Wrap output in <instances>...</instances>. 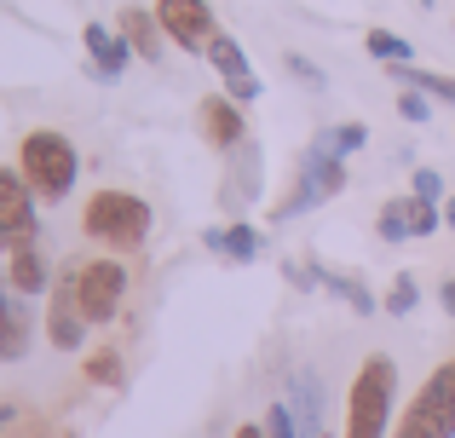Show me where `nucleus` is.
I'll return each instance as SVG.
<instances>
[{
	"label": "nucleus",
	"instance_id": "c756f323",
	"mask_svg": "<svg viewBox=\"0 0 455 438\" xmlns=\"http://www.w3.org/2000/svg\"><path fill=\"white\" fill-rule=\"evenodd\" d=\"M438 300H444V312L455 317V277H444V289H438Z\"/></svg>",
	"mask_w": 455,
	"mask_h": 438
},
{
	"label": "nucleus",
	"instance_id": "6ab92c4d",
	"mask_svg": "<svg viewBox=\"0 0 455 438\" xmlns=\"http://www.w3.org/2000/svg\"><path fill=\"white\" fill-rule=\"evenodd\" d=\"M392 76L403 81L410 92H433V99H444L455 104V81L450 76H438V69H415V64H392Z\"/></svg>",
	"mask_w": 455,
	"mask_h": 438
},
{
	"label": "nucleus",
	"instance_id": "a878e982",
	"mask_svg": "<svg viewBox=\"0 0 455 438\" xmlns=\"http://www.w3.org/2000/svg\"><path fill=\"white\" fill-rule=\"evenodd\" d=\"M266 438H300V421H294L289 398H277V404L266 410Z\"/></svg>",
	"mask_w": 455,
	"mask_h": 438
},
{
	"label": "nucleus",
	"instance_id": "c85d7f7f",
	"mask_svg": "<svg viewBox=\"0 0 455 438\" xmlns=\"http://www.w3.org/2000/svg\"><path fill=\"white\" fill-rule=\"evenodd\" d=\"M289 69H294V76H300V81H311V87H317V81H323V76H317V69H311V64H306V58H289Z\"/></svg>",
	"mask_w": 455,
	"mask_h": 438
},
{
	"label": "nucleus",
	"instance_id": "ddd939ff",
	"mask_svg": "<svg viewBox=\"0 0 455 438\" xmlns=\"http://www.w3.org/2000/svg\"><path fill=\"white\" fill-rule=\"evenodd\" d=\"M81 41H87V58H92V76H104V81H122V69L133 64V46H127V35L122 29H104L99 18L81 29Z\"/></svg>",
	"mask_w": 455,
	"mask_h": 438
},
{
	"label": "nucleus",
	"instance_id": "bb28decb",
	"mask_svg": "<svg viewBox=\"0 0 455 438\" xmlns=\"http://www.w3.org/2000/svg\"><path fill=\"white\" fill-rule=\"evenodd\" d=\"M415 196H421V203H444V173L421 168V173H415Z\"/></svg>",
	"mask_w": 455,
	"mask_h": 438
},
{
	"label": "nucleus",
	"instance_id": "f03ea898",
	"mask_svg": "<svg viewBox=\"0 0 455 438\" xmlns=\"http://www.w3.org/2000/svg\"><path fill=\"white\" fill-rule=\"evenodd\" d=\"M392 398H398V363L387 352L357 363V381L346 393V438H387L392 421Z\"/></svg>",
	"mask_w": 455,
	"mask_h": 438
},
{
	"label": "nucleus",
	"instance_id": "423d86ee",
	"mask_svg": "<svg viewBox=\"0 0 455 438\" xmlns=\"http://www.w3.org/2000/svg\"><path fill=\"white\" fill-rule=\"evenodd\" d=\"M76 300L87 312V323H110L127 300V266L110 254H92V259H76Z\"/></svg>",
	"mask_w": 455,
	"mask_h": 438
},
{
	"label": "nucleus",
	"instance_id": "39448f33",
	"mask_svg": "<svg viewBox=\"0 0 455 438\" xmlns=\"http://www.w3.org/2000/svg\"><path fill=\"white\" fill-rule=\"evenodd\" d=\"M340 191H346V162L317 139V145L300 156V191H289L277 208H271V214H277V219H294V214H306V208L329 203V196H340Z\"/></svg>",
	"mask_w": 455,
	"mask_h": 438
},
{
	"label": "nucleus",
	"instance_id": "412c9836",
	"mask_svg": "<svg viewBox=\"0 0 455 438\" xmlns=\"http://www.w3.org/2000/svg\"><path fill=\"white\" fill-rule=\"evenodd\" d=\"M380 243H403V236H415V219H410V196H392L387 208H380Z\"/></svg>",
	"mask_w": 455,
	"mask_h": 438
},
{
	"label": "nucleus",
	"instance_id": "dca6fc26",
	"mask_svg": "<svg viewBox=\"0 0 455 438\" xmlns=\"http://www.w3.org/2000/svg\"><path fill=\"white\" fill-rule=\"evenodd\" d=\"M6 277H12V289H18V294H41L46 277H52V271H46V259H41V243L6 254Z\"/></svg>",
	"mask_w": 455,
	"mask_h": 438
},
{
	"label": "nucleus",
	"instance_id": "1a4fd4ad",
	"mask_svg": "<svg viewBox=\"0 0 455 438\" xmlns=\"http://www.w3.org/2000/svg\"><path fill=\"white\" fill-rule=\"evenodd\" d=\"M156 18H162L167 41L185 46V52H208L220 23H213V6L208 0H156Z\"/></svg>",
	"mask_w": 455,
	"mask_h": 438
},
{
	"label": "nucleus",
	"instance_id": "9b49d317",
	"mask_svg": "<svg viewBox=\"0 0 455 438\" xmlns=\"http://www.w3.org/2000/svg\"><path fill=\"white\" fill-rule=\"evenodd\" d=\"M196 127H202V139H208L213 150H243L248 145V122H243V104L231 99V92H213V99H202V110H196Z\"/></svg>",
	"mask_w": 455,
	"mask_h": 438
},
{
	"label": "nucleus",
	"instance_id": "4be33fe9",
	"mask_svg": "<svg viewBox=\"0 0 455 438\" xmlns=\"http://www.w3.org/2000/svg\"><path fill=\"white\" fill-rule=\"evenodd\" d=\"M369 58H380V64H410L415 58V46L403 41V35H392V29H369Z\"/></svg>",
	"mask_w": 455,
	"mask_h": 438
},
{
	"label": "nucleus",
	"instance_id": "7c9ffc66",
	"mask_svg": "<svg viewBox=\"0 0 455 438\" xmlns=\"http://www.w3.org/2000/svg\"><path fill=\"white\" fill-rule=\"evenodd\" d=\"M231 438H266V427H236Z\"/></svg>",
	"mask_w": 455,
	"mask_h": 438
},
{
	"label": "nucleus",
	"instance_id": "a211bd4d",
	"mask_svg": "<svg viewBox=\"0 0 455 438\" xmlns=\"http://www.w3.org/2000/svg\"><path fill=\"white\" fill-rule=\"evenodd\" d=\"M294 421H300V438H329V433H323V393H317V375H300V381H294Z\"/></svg>",
	"mask_w": 455,
	"mask_h": 438
},
{
	"label": "nucleus",
	"instance_id": "7ed1b4c3",
	"mask_svg": "<svg viewBox=\"0 0 455 438\" xmlns=\"http://www.w3.org/2000/svg\"><path fill=\"white\" fill-rule=\"evenodd\" d=\"M18 173L29 179V191L41 196V203H64V196L76 191L81 156L58 127H35V133H23V145H18Z\"/></svg>",
	"mask_w": 455,
	"mask_h": 438
},
{
	"label": "nucleus",
	"instance_id": "b1692460",
	"mask_svg": "<svg viewBox=\"0 0 455 438\" xmlns=\"http://www.w3.org/2000/svg\"><path fill=\"white\" fill-rule=\"evenodd\" d=\"M415 300H421V283H415V271H398V277H392V294H387V312H392V317H410Z\"/></svg>",
	"mask_w": 455,
	"mask_h": 438
},
{
	"label": "nucleus",
	"instance_id": "9d476101",
	"mask_svg": "<svg viewBox=\"0 0 455 438\" xmlns=\"http://www.w3.org/2000/svg\"><path fill=\"white\" fill-rule=\"evenodd\" d=\"M35 346V312H29V294L12 289L6 266H0V363H23Z\"/></svg>",
	"mask_w": 455,
	"mask_h": 438
},
{
	"label": "nucleus",
	"instance_id": "4468645a",
	"mask_svg": "<svg viewBox=\"0 0 455 438\" xmlns=\"http://www.w3.org/2000/svg\"><path fill=\"white\" fill-rule=\"evenodd\" d=\"M116 29L127 35L133 58H145V64H156V58H162V46H167V29H162V18H156V6H150V12H145V6H127Z\"/></svg>",
	"mask_w": 455,
	"mask_h": 438
},
{
	"label": "nucleus",
	"instance_id": "f257e3e1",
	"mask_svg": "<svg viewBox=\"0 0 455 438\" xmlns=\"http://www.w3.org/2000/svg\"><path fill=\"white\" fill-rule=\"evenodd\" d=\"M150 203L133 191H92L87 208H81V231L92 236L99 248H116V254H133V248L150 243Z\"/></svg>",
	"mask_w": 455,
	"mask_h": 438
},
{
	"label": "nucleus",
	"instance_id": "cd10ccee",
	"mask_svg": "<svg viewBox=\"0 0 455 438\" xmlns=\"http://www.w3.org/2000/svg\"><path fill=\"white\" fill-rule=\"evenodd\" d=\"M398 115H403V122H427V115H433L427 92H403V99H398Z\"/></svg>",
	"mask_w": 455,
	"mask_h": 438
},
{
	"label": "nucleus",
	"instance_id": "f3484780",
	"mask_svg": "<svg viewBox=\"0 0 455 438\" xmlns=\"http://www.w3.org/2000/svg\"><path fill=\"white\" fill-rule=\"evenodd\" d=\"M0 438H58L23 398H0Z\"/></svg>",
	"mask_w": 455,
	"mask_h": 438
},
{
	"label": "nucleus",
	"instance_id": "20e7f679",
	"mask_svg": "<svg viewBox=\"0 0 455 438\" xmlns=\"http://www.w3.org/2000/svg\"><path fill=\"white\" fill-rule=\"evenodd\" d=\"M392 438H455V358H444L410 398Z\"/></svg>",
	"mask_w": 455,
	"mask_h": 438
},
{
	"label": "nucleus",
	"instance_id": "2f4dec72",
	"mask_svg": "<svg viewBox=\"0 0 455 438\" xmlns=\"http://www.w3.org/2000/svg\"><path fill=\"white\" fill-rule=\"evenodd\" d=\"M444 225H455V196H444Z\"/></svg>",
	"mask_w": 455,
	"mask_h": 438
},
{
	"label": "nucleus",
	"instance_id": "2eb2a0df",
	"mask_svg": "<svg viewBox=\"0 0 455 438\" xmlns=\"http://www.w3.org/2000/svg\"><path fill=\"white\" fill-rule=\"evenodd\" d=\"M208 248H213L220 259H236V266H248V259L259 254V231H254L248 219H236V225H213V231H208Z\"/></svg>",
	"mask_w": 455,
	"mask_h": 438
},
{
	"label": "nucleus",
	"instance_id": "0eeeda50",
	"mask_svg": "<svg viewBox=\"0 0 455 438\" xmlns=\"http://www.w3.org/2000/svg\"><path fill=\"white\" fill-rule=\"evenodd\" d=\"M35 203H41V196L29 191V179L0 168V248H6V254L41 243V214H35Z\"/></svg>",
	"mask_w": 455,
	"mask_h": 438
},
{
	"label": "nucleus",
	"instance_id": "5701e85b",
	"mask_svg": "<svg viewBox=\"0 0 455 438\" xmlns=\"http://www.w3.org/2000/svg\"><path fill=\"white\" fill-rule=\"evenodd\" d=\"M81 370H87L92 386H122V352H116V346H99V352H87V363H81Z\"/></svg>",
	"mask_w": 455,
	"mask_h": 438
},
{
	"label": "nucleus",
	"instance_id": "aec40b11",
	"mask_svg": "<svg viewBox=\"0 0 455 438\" xmlns=\"http://www.w3.org/2000/svg\"><path fill=\"white\" fill-rule=\"evenodd\" d=\"M317 277H323V289H329V294H340V300L352 306L357 317H369V312H375V294H369L357 277H346V271H317Z\"/></svg>",
	"mask_w": 455,
	"mask_h": 438
},
{
	"label": "nucleus",
	"instance_id": "f8f14e48",
	"mask_svg": "<svg viewBox=\"0 0 455 438\" xmlns=\"http://www.w3.org/2000/svg\"><path fill=\"white\" fill-rule=\"evenodd\" d=\"M208 58H213V69H220V81H225V92H231L236 104H254L259 92V76L248 69V52L231 41V35H213V46H208Z\"/></svg>",
	"mask_w": 455,
	"mask_h": 438
},
{
	"label": "nucleus",
	"instance_id": "6e6552de",
	"mask_svg": "<svg viewBox=\"0 0 455 438\" xmlns=\"http://www.w3.org/2000/svg\"><path fill=\"white\" fill-rule=\"evenodd\" d=\"M87 312H81L76 300V259H69L64 271L52 277V300H46V335H52L58 352H81L87 346Z\"/></svg>",
	"mask_w": 455,
	"mask_h": 438
},
{
	"label": "nucleus",
	"instance_id": "393cba45",
	"mask_svg": "<svg viewBox=\"0 0 455 438\" xmlns=\"http://www.w3.org/2000/svg\"><path fill=\"white\" fill-rule=\"evenodd\" d=\"M363 139H369L363 122H340V127H329V133H323V145H329L334 156H352V150H363Z\"/></svg>",
	"mask_w": 455,
	"mask_h": 438
}]
</instances>
